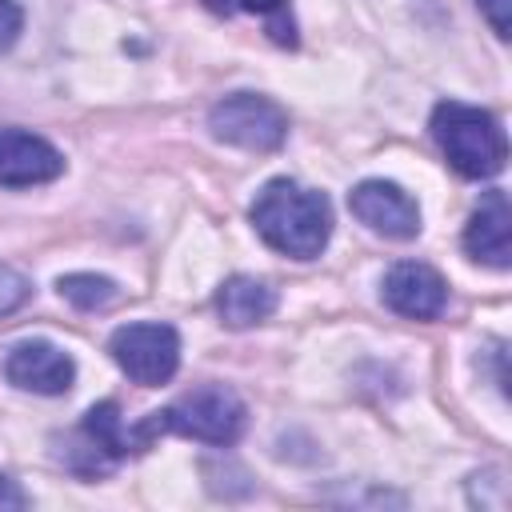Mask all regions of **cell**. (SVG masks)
<instances>
[{
	"mask_svg": "<svg viewBox=\"0 0 512 512\" xmlns=\"http://www.w3.org/2000/svg\"><path fill=\"white\" fill-rule=\"evenodd\" d=\"M260 240L292 260H312L324 252L328 236H332V208L328 196L316 188H304L296 180H268L252 208H248Z\"/></svg>",
	"mask_w": 512,
	"mask_h": 512,
	"instance_id": "1",
	"label": "cell"
},
{
	"mask_svg": "<svg viewBox=\"0 0 512 512\" xmlns=\"http://www.w3.org/2000/svg\"><path fill=\"white\" fill-rule=\"evenodd\" d=\"M464 252L496 272L512 264V208L504 188H488L464 228Z\"/></svg>",
	"mask_w": 512,
	"mask_h": 512,
	"instance_id": "11",
	"label": "cell"
},
{
	"mask_svg": "<svg viewBox=\"0 0 512 512\" xmlns=\"http://www.w3.org/2000/svg\"><path fill=\"white\" fill-rule=\"evenodd\" d=\"M432 136L464 180H488L508 160V136L500 120L476 104L440 100L432 112Z\"/></svg>",
	"mask_w": 512,
	"mask_h": 512,
	"instance_id": "2",
	"label": "cell"
},
{
	"mask_svg": "<svg viewBox=\"0 0 512 512\" xmlns=\"http://www.w3.org/2000/svg\"><path fill=\"white\" fill-rule=\"evenodd\" d=\"M140 424L152 440L160 432H176V436H192V440L212 444V448H228L240 440V432L248 424V408L232 388L200 384V388L184 392L180 400H172L168 408L148 412Z\"/></svg>",
	"mask_w": 512,
	"mask_h": 512,
	"instance_id": "3",
	"label": "cell"
},
{
	"mask_svg": "<svg viewBox=\"0 0 512 512\" xmlns=\"http://www.w3.org/2000/svg\"><path fill=\"white\" fill-rule=\"evenodd\" d=\"M152 448V436L144 432V424H124L120 416V404L116 400H100L84 412L80 428L64 440L60 448V460L76 472V476H104L112 472L120 460L136 456Z\"/></svg>",
	"mask_w": 512,
	"mask_h": 512,
	"instance_id": "4",
	"label": "cell"
},
{
	"mask_svg": "<svg viewBox=\"0 0 512 512\" xmlns=\"http://www.w3.org/2000/svg\"><path fill=\"white\" fill-rule=\"evenodd\" d=\"M20 28H24V8L16 0H0V52L16 44Z\"/></svg>",
	"mask_w": 512,
	"mask_h": 512,
	"instance_id": "16",
	"label": "cell"
},
{
	"mask_svg": "<svg viewBox=\"0 0 512 512\" xmlns=\"http://www.w3.org/2000/svg\"><path fill=\"white\" fill-rule=\"evenodd\" d=\"M496 36H508V0H476Z\"/></svg>",
	"mask_w": 512,
	"mask_h": 512,
	"instance_id": "17",
	"label": "cell"
},
{
	"mask_svg": "<svg viewBox=\"0 0 512 512\" xmlns=\"http://www.w3.org/2000/svg\"><path fill=\"white\" fill-rule=\"evenodd\" d=\"M216 312L228 328H252L276 312V288L256 276H232L216 292Z\"/></svg>",
	"mask_w": 512,
	"mask_h": 512,
	"instance_id": "12",
	"label": "cell"
},
{
	"mask_svg": "<svg viewBox=\"0 0 512 512\" xmlns=\"http://www.w3.org/2000/svg\"><path fill=\"white\" fill-rule=\"evenodd\" d=\"M64 172V156L36 132L0 128V184L4 188H36Z\"/></svg>",
	"mask_w": 512,
	"mask_h": 512,
	"instance_id": "10",
	"label": "cell"
},
{
	"mask_svg": "<svg viewBox=\"0 0 512 512\" xmlns=\"http://www.w3.org/2000/svg\"><path fill=\"white\" fill-rule=\"evenodd\" d=\"M56 288H60V296H64L72 308H80V312H100V308H108V304L120 300L116 280L96 276V272H72V276H60Z\"/></svg>",
	"mask_w": 512,
	"mask_h": 512,
	"instance_id": "14",
	"label": "cell"
},
{
	"mask_svg": "<svg viewBox=\"0 0 512 512\" xmlns=\"http://www.w3.org/2000/svg\"><path fill=\"white\" fill-rule=\"evenodd\" d=\"M348 208L360 224H368L372 232H380L388 240H412L420 232L416 200L392 180H360L348 192Z\"/></svg>",
	"mask_w": 512,
	"mask_h": 512,
	"instance_id": "7",
	"label": "cell"
},
{
	"mask_svg": "<svg viewBox=\"0 0 512 512\" xmlns=\"http://www.w3.org/2000/svg\"><path fill=\"white\" fill-rule=\"evenodd\" d=\"M108 352L120 364V372L144 388L168 384L180 368V336L172 324H160V320L120 324L108 340Z\"/></svg>",
	"mask_w": 512,
	"mask_h": 512,
	"instance_id": "6",
	"label": "cell"
},
{
	"mask_svg": "<svg viewBox=\"0 0 512 512\" xmlns=\"http://www.w3.org/2000/svg\"><path fill=\"white\" fill-rule=\"evenodd\" d=\"M28 296H32L28 276H24V272H16L12 264H0V316L16 312V308H20Z\"/></svg>",
	"mask_w": 512,
	"mask_h": 512,
	"instance_id": "15",
	"label": "cell"
},
{
	"mask_svg": "<svg viewBox=\"0 0 512 512\" xmlns=\"http://www.w3.org/2000/svg\"><path fill=\"white\" fill-rule=\"evenodd\" d=\"M8 508H28V496L20 492V484H16V480L0 476V512H8Z\"/></svg>",
	"mask_w": 512,
	"mask_h": 512,
	"instance_id": "18",
	"label": "cell"
},
{
	"mask_svg": "<svg viewBox=\"0 0 512 512\" xmlns=\"http://www.w3.org/2000/svg\"><path fill=\"white\" fill-rule=\"evenodd\" d=\"M380 300L408 320H436L448 304V284L432 264L420 260H400L384 272L380 284Z\"/></svg>",
	"mask_w": 512,
	"mask_h": 512,
	"instance_id": "8",
	"label": "cell"
},
{
	"mask_svg": "<svg viewBox=\"0 0 512 512\" xmlns=\"http://www.w3.org/2000/svg\"><path fill=\"white\" fill-rule=\"evenodd\" d=\"M208 128L216 140L244 152H276L288 136V112L256 92H232L208 108Z\"/></svg>",
	"mask_w": 512,
	"mask_h": 512,
	"instance_id": "5",
	"label": "cell"
},
{
	"mask_svg": "<svg viewBox=\"0 0 512 512\" xmlns=\"http://www.w3.org/2000/svg\"><path fill=\"white\" fill-rule=\"evenodd\" d=\"M208 12L216 16H236V12H252L264 20L268 36L280 48H296V20H292V4L288 0H204Z\"/></svg>",
	"mask_w": 512,
	"mask_h": 512,
	"instance_id": "13",
	"label": "cell"
},
{
	"mask_svg": "<svg viewBox=\"0 0 512 512\" xmlns=\"http://www.w3.org/2000/svg\"><path fill=\"white\" fill-rule=\"evenodd\" d=\"M4 376L8 384L36 392V396H60L76 380V364L68 352H60L48 340H20L4 356Z\"/></svg>",
	"mask_w": 512,
	"mask_h": 512,
	"instance_id": "9",
	"label": "cell"
}]
</instances>
